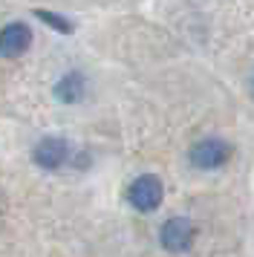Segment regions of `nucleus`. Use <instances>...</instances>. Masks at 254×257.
I'll return each instance as SVG.
<instances>
[{"mask_svg":"<svg viewBox=\"0 0 254 257\" xmlns=\"http://www.w3.org/2000/svg\"><path fill=\"white\" fill-rule=\"evenodd\" d=\"M165 199V185L156 174H142L136 176L130 188H127V202L133 205L136 211L148 214V211H156Z\"/></svg>","mask_w":254,"mask_h":257,"instance_id":"1","label":"nucleus"},{"mask_svg":"<svg viewBox=\"0 0 254 257\" xmlns=\"http://www.w3.org/2000/svg\"><path fill=\"white\" fill-rule=\"evenodd\" d=\"M231 159V145L225 139H217V136H208V139H199L191 148V162L202 171H214V168H222V165Z\"/></svg>","mask_w":254,"mask_h":257,"instance_id":"2","label":"nucleus"},{"mask_svg":"<svg viewBox=\"0 0 254 257\" xmlns=\"http://www.w3.org/2000/svg\"><path fill=\"white\" fill-rule=\"evenodd\" d=\"M32 159L38 168H44V171H55L61 165L69 159V142L61 139V136H46L35 145V153Z\"/></svg>","mask_w":254,"mask_h":257,"instance_id":"3","label":"nucleus"},{"mask_svg":"<svg viewBox=\"0 0 254 257\" xmlns=\"http://www.w3.org/2000/svg\"><path fill=\"white\" fill-rule=\"evenodd\" d=\"M194 234H196L194 222L188 220V217H171V220L162 225L159 240L168 251H185V248H191V243H194Z\"/></svg>","mask_w":254,"mask_h":257,"instance_id":"4","label":"nucleus"},{"mask_svg":"<svg viewBox=\"0 0 254 257\" xmlns=\"http://www.w3.org/2000/svg\"><path fill=\"white\" fill-rule=\"evenodd\" d=\"M29 47H32V29L26 24L15 21L0 29V55L3 58H21Z\"/></svg>","mask_w":254,"mask_h":257,"instance_id":"5","label":"nucleus"},{"mask_svg":"<svg viewBox=\"0 0 254 257\" xmlns=\"http://www.w3.org/2000/svg\"><path fill=\"white\" fill-rule=\"evenodd\" d=\"M52 93H55L58 101H64V104H75V101H81L84 93H87V81H84L81 72H67V75L55 84Z\"/></svg>","mask_w":254,"mask_h":257,"instance_id":"6","label":"nucleus"},{"mask_svg":"<svg viewBox=\"0 0 254 257\" xmlns=\"http://www.w3.org/2000/svg\"><path fill=\"white\" fill-rule=\"evenodd\" d=\"M38 18L44 21L46 26H52V29H58L61 35H72V21H67V18H61V15H52V12H46V9H38Z\"/></svg>","mask_w":254,"mask_h":257,"instance_id":"7","label":"nucleus"},{"mask_svg":"<svg viewBox=\"0 0 254 257\" xmlns=\"http://www.w3.org/2000/svg\"><path fill=\"white\" fill-rule=\"evenodd\" d=\"M251 93H254V75H251Z\"/></svg>","mask_w":254,"mask_h":257,"instance_id":"8","label":"nucleus"}]
</instances>
